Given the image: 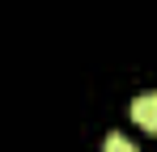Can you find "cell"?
<instances>
[{"label":"cell","mask_w":157,"mask_h":152,"mask_svg":"<svg viewBox=\"0 0 157 152\" xmlns=\"http://www.w3.org/2000/svg\"><path fill=\"white\" fill-rule=\"evenodd\" d=\"M132 118L144 127V131H157V93L149 89V93H136V101H132Z\"/></svg>","instance_id":"1"},{"label":"cell","mask_w":157,"mask_h":152,"mask_svg":"<svg viewBox=\"0 0 157 152\" xmlns=\"http://www.w3.org/2000/svg\"><path fill=\"white\" fill-rule=\"evenodd\" d=\"M102 152H140V148L132 144L123 131H110V135H106V148H102Z\"/></svg>","instance_id":"2"}]
</instances>
